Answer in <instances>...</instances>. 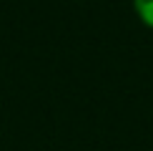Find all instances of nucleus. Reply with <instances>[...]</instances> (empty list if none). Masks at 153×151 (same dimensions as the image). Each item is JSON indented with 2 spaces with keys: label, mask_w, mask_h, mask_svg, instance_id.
Returning <instances> with one entry per match:
<instances>
[{
  "label": "nucleus",
  "mask_w": 153,
  "mask_h": 151,
  "mask_svg": "<svg viewBox=\"0 0 153 151\" xmlns=\"http://www.w3.org/2000/svg\"><path fill=\"white\" fill-rule=\"evenodd\" d=\"M133 3H136L138 15H141L148 25H153V0H133Z\"/></svg>",
  "instance_id": "1"
}]
</instances>
